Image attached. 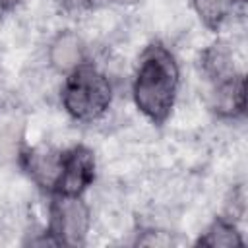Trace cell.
I'll use <instances>...</instances> for the list:
<instances>
[{"label":"cell","mask_w":248,"mask_h":248,"mask_svg":"<svg viewBox=\"0 0 248 248\" xmlns=\"http://www.w3.org/2000/svg\"><path fill=\"white\" fill-rule=\"evenodd\" d=\"M182 83L180 62L163 41L147 43L134 64L130 97L136 110L153 126H163L172 116Z\"/></svg>","instance_id":"1"},{"label":"cell","mask_w":248,"mask_h":248,"mask_svg":"<svg viewBox=\"0 0 248 248\" xmlns=\"http://www.w3.org/2000/svg\"><path fill=\"white\" fill-rule=\"evenodd\" d=\"M45 56H46V66L62 78L72 70H76L78 66L91 60L89 46L81 37V33H78L76 29L56 31L46 43Z\"/></svg>","instance_id":"5"},{"label":"cell","mask_w":248,"mask_h":248,"mask_svg":"<svg viewBox=\"0 0 248 248\" xmlns=\"http://www.w3.org/2000/svg\"><path fill=\"white\" fill-rule=\"evenodd\" d=\"M209 110L219 120H240L246 114V76L244 72L209 85L207 95Z\"/></svg>","instance_id":"6"},{"label":"cell","mask_w":248,"mask_h":248,"mask_svg":"<svg viewBox=\"0 0 248 248\" xmlns=\"http://www.w3.org/2000/svg\"><path fill=\"white\" fill-rule=\"evenodd\" d=\"M198 66H200V74L207 81V85L221 83V81L232 78L234 74L242 72L236 66V54H234L232 43L223 37H217L215 41H211L209 45H205L200 50Z\"/></svg>","instance_id":"7"},{"label":"cell","mask_w":248,"mask_h":248,"mask_svg":"<svg viewBox=\"0 0 248 248\" xmlns=\"http://www.w3.org/2000/svg\"><path fill=\"white\" fill-rule=\"evenodd\" d=\"M64 8L72 14H87V12H97V10H105V8H112V6H124L136 0H62Z\"/></svg>","instance_id":"11"},{"label":"cell","mask_w":248,"mask_h":248,"mask_svg":"<svg viewBox=\"0 0 248 248\" xmlns=\"http://www.w3.org/2000/svg\"><path fill=\"white\" fill-rule=\"evenodd\" d=\"M58 99L70 120L78 124H97L112 107L114 85L108 74L91 58L62 78Z\"/></svg>","instance_id":"2"},{"label":"cell","mask_w":248,"mask_h":248,"mask_svg":"<svg viewBox=\"0 0 248 248\" xmlns=\"http://www.w3.org/2000/svg\"><path fill=\"white\" fill-rule=\"evenodd\" d=\"M190 8L203 29L219 35L225 27L244 17L246 0H190Z\"/></svg>","instance_id":"9"},{"label":"cell","mask_w":248,"mask_h":248,"mask_svg":"<svg viewBox=\"0 0 248 248\" xmlns=\"http://www.w3.org/2000/svg\"><path fill=\"white\" fill-rule=\"evenodd\" d=\"M194 244L205 248H240L244 246V236L240 232L238 221L227 215H217L205 225Z\"/></svg>","instance_id":"10"},{"label":"cell","mask_w":248,"mask_h":248,"mask_svg":"<svg viewBox=\"0 0 248 248\" xmlns=\"http://www.w3.org/2000/svg\"><path fill=\"white\" fill-rule=\"evenodd\" d=\"M93 213L83 196H48L46 227L41 244L83 246L91 232Z\"/></svg>","instance_id":"3"},{"label":"cell","mask_w":248,"mask_h":248,"mask_svg":"<svg viewBox=\"0 0 248 248\" xmlns=\"http://www.w3.org/2000/svg\"><path fill=\"white\" fill-rule=\"evenodd\" d=\"M60 151L62 149H54L48 145H31L19 151V167L31 178V182L46 196L50 194L58 174Z\"/></svg>","instance_id":"8"},{"label":"cell","mask_w":248,"mask_h":248,"mask_svg":"<svg viewBox=\"0 0 248 248\" xmlns=\"http://www.w3.org/2000/svg\"><path fill=\"white\" fill-rule=\"evenodd\" d=\"M23 0H0V16H8V14H14L19 6H21Z\"/></svg>","instance_id":"12"},{"label":"cell","mask_w":248,"mask_h":248,"mask_svg":"<svg viewBox=\"0 0 248 248\" xmlns=\"http://www.w3.org/2000/svg\"><path fill=\"white\" fill-rule=\"evenodd\" d=\"M97 178L95 151L85 143H74L60 151L58 174L52 184V194L60 196H85Z\"/></svg>","instance_id":"4"}]
</instances>
